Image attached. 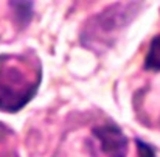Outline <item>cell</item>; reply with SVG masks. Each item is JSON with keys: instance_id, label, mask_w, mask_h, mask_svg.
I'll return each instance as SVG.
<instances>
[{"instance_id": "3957f363", "label": "cell", "mask_w": 160, "mask_h": 157, "mask_svg": "<svg viewBox=\"0 0 160 157\" xmlns=\"http://www.w3.org/2000/svg\"><path fill=\"white\" fill-rule=\"evenodd\" d=\"M145 68L160 72V34L156 36L149 44V50L145 58Z\"/></svg>"}, {"instance_id": "6da1fadb", "label": "cell", "mask_w": 160, "mask_h": 157, "mask_svg": "<svg viewBox=\"0 0 160 157\" xmlns=\"http://www.w3.org/2000/svg\"><path fill=\"white\" fill-rule=\"evenodd\" d=\"M41 84V67L25 56H0V110L17 112L28 104Z\"/></svg>"}, {"instance_id": "7a4b0ae2", "label": "cell", "mask_w": 160, "mask_h": 157, "mask_svg": "<svg viewBox=\"0 0 160 157\" xmlns=\"http://www.w3.org/2000/svg\"><path fill=\"white\" fill-rule=\"evenodd\" d=\"M93 135L100 140L101 151L107 157H126L128 139L123 131L115 124H104L93 128Z\"/></svg>"}, {"instance_id": "277c9868", "label": "cell", "mask_w": 160, "mask_h": 157, "mask_svg": "<svg viewBox=\"0 0 160 157\" xmlns=\"http://www.w3.org/2000/svg\"><path fill=\"white\" fill-rule=\"evenodd\" d=\"M135 143H137V148H138V157H156L154 149L148 143H145L142 140H135Z\"/></svg>"}]
</instances>
